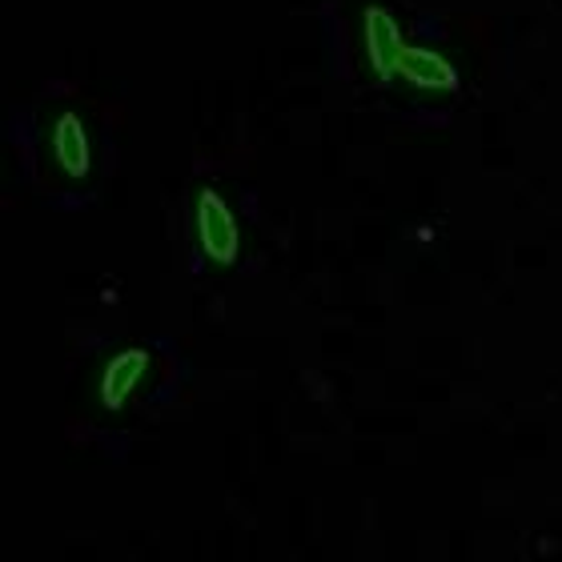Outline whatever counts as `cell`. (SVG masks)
Instances as JSON below:
<instances>
[{"label": "cell", "instance_id": "cell-1", "mask_svg": "<svg viewBox=\"0 0 562 562\" xmlns=\"http://www.w3.org/2000/svg\"><path fill=\"white\" fill-rule=\"evenodd\" d=\"M198 241L201 254L217 266H229L237 261V249H241V229H237V217L229 210V201L217 193L213 186L198 189Z\"/></svg>", "mask_w": 562, "mask_h": 562}, {"label": "cell", "instance_id": "cell-2", "mask_svg": "<svg viewBox=\"0 0 562 562\" xmlns=\"http://www.w3.org/2000/svg\"><path fill=\"white\" fill-rule=\"evenodd\" d=\"M48 149H53V165L69 181H85L89 169H93V140L77 109H60L53 117V130H48Z\"/></svg>", "mask_w": 562, "mask_h": 562}, {"label": "cell", "instance_id": "cell-3", "mask_svg": "<svg viewBox=\"0 0 562 562\" xmlns=\"http://www.w3.org/2000/svg\"><path fill=\"white\" fill-rule=\"evenodd\" d=\"M149 362L153 353L145 346H125L101 366V378H97V398L105 411H121V406H130V398L140 390L145 374H149Z\"/></svg>", "mask_w": 562, "mask_h": 562}, {"label": "cell", "instance_id": "cell-4", "mask_svg": "<svg viewBox=\"0 0 562 562\" xmlns=\"http://www.w3.org/2000/svg\"><path fill=\"white\" fill-rule=\"evenodd\" d=\"M362 48H366V65L378 81H390L394 69H398V53H402V29L394 21V12L382 9V4H366L362 9Z\"/></svg>", "mask_w": 562, "mask_h": 562}, {"label": "cell", "instance_id": "cell-5", "mask_svg": "<svg viewBox=\"0 0 562 562\" xmlns=\"http://www.w3.org/2000/svg\"><path fill=\"white\" fill-rule=\"evenodd\" d=\"M414 89H438V93H454L458 89V69L438 53V48L426 45H402L398 53V69Z\"/></svg>", "mask_w": 562, "mask_h": 562}]
</instances>
